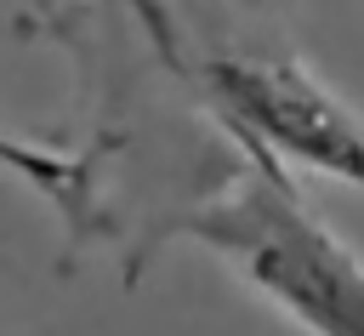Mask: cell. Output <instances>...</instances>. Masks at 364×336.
<instances>
[{
	"instance_id": "obj_3",
	"label": "cell",
	"mask_w": 364,
	"mask_h": 336,
	"mask_svg": "<svg viewBox=\"0 0 364 336\" xmlns=\"http://www.w3.org/2000/svg\"><path fill=\"white\" fill-rule=\"evenodd\" d=\"M0 165L6 171H17V177H28V188H40V194H51L74 222H80V211H85V165L80 159H63V154H46V148H28V142H17V137H6L0 131Z\"/></svg>"
},
{
	"instance_id": "obj_1",
	"label": "cell",
	"mask_w": 364,
	"mask_h": 336,
	"mask_svg": "<svg viewBox=\"0 0 364 336\" xmlns=\"http://www.w3.org/2000/svg\"><path fill=\"white\" fill-rule=\"evenodd\" d=\"M245 171L210 205H199L182 233L245 273L273 308H284L307 336H364V262L301 205L296 182L256 142Z\"/></svg>"
},
{
	"instance_id": "obj_2",
	"label": "cell",
	"mask_w": 364,
	"mask_h": 336,
	"mask_svg": "<svg viewBox=\"0 0 364 336\" xmlns=\"http://www.w3.org/2000/svg\"><path fill=\"white\" fill-rule=\"evenodd\" d=\"M188 74L222 108L239 142L267 148L273 159H301L336 182L364 188V120L330 97L290 51H233L205 46Z\"/></svg>"
},
{
	"instance_id": "obj_4",
	"label": "cell",
	"mask_w": 364,
	"mask_h": 336,
	"mask_svg": "<svg viewBox=\"0 0 364 336\" xmlns=\"http://www.w3.org/2000/svg\"><path fill=\"white\" fill-rule=\"evenodd\" d=\"M125 6L136 11V28L159 46V57H165V63H176V68H188V46H182V28H176L171 6H165V0H125Z\"/></svg>"
}]
</instances>
